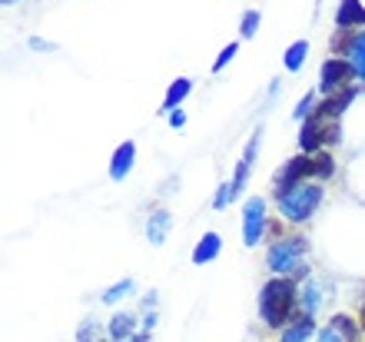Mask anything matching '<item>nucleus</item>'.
Here are the masks:
<instances>
[{
    "instance_id": "nucleus-1",
    "label": "nucleus",
    "mask_w": 365,
    "mask_h": 342,
    "mask_svg": "<svg viewBox=\"0 0 365 342\" xmlns=\"http://www.w3.org/2000/svg\"><path fill=\"white\" fill-rule=\"evenodd\" d=\"M296 299H299V289H296V279H286V276H276L269 283L262 286L259 293V316L262 323L272 326V329H286L296 316Z\"/></svg>"
},
{
    "instance_id": "nucleus-2",
    "label": "nucleus",
    "mask_w": 365,
    "mask_h": 342,
    "mask_svg": "<svg viewBox=\"0 0 365 342\" xmlns=\"http://www.w3.org/2000/svg\"><path fill=\"white\" fill-rule=\"evenodd\" d=\"M309 253V243L302 236H286L272 243L269 253H266V263L276 276H286V273H296V276H306V266H302V259Z\"/></svg>"
},
{
    "instance_id": "nucleus-3",
    "label": "nucleus",
    "mask_w": 365,
    "mask_h": 342,
    "mask_svg": "<svg viewBox=\"0 0 365 342\" xmlns=\"http://www.w3.org/2000/svg\"><path fill=\"white\" fill-rule=\"evenodd\" d=\"M319 203H322V186H316V183H299L296 190H289L286 196H279V209H282V216H286L289 223L309 219L319 209Z\"/></svg>"
},
{
    "instance_id": "nucleus-4",
    "label": "nucleus",
    "mask_w": 365,
    "mask_h": 342,
    "mask_svg": "<svg viewBox=\"0 0 365 342\" xmlns=\"http://www.w3.org/2000/svg\"><path fill=\"white\" fill-rule=\"evenodd\" d=\"M306 176H312V156L299 153V156L286 160V166L276 173V180H272V190H276V196H286L289 190H296L299 183H306Z\"/></svg>"
},
{
    "instance_id": "nucleus-5",
    "label": "nucleus",
    "mask_w": 365,
    "mask_h": 342,
    "mask_svg": "<svg viewBox=\"0 0 365 342\" xmlns=\"http://www.w3.org/2000/svg\"><path fill=\"white\" fill-rule=\"evenodd\" d=\"M356 76V67H352V60H342V57H332L322 64L319 70V86H322V94L332 96L339 94L342 86H349V80Z\"/></svg>"
},
{
    "instance_id": "nucleus-6",
    "label": "nucleus",
    "mask_w": 365,
    "mask_h": 342,
    "mask_svg": "<svg viewBox=\"0 0 365 342\" xmlns=\"http://www.w3.org/2000/svg\"><path fill=\"white\" fill-rule=\"evenodd\" d=\"M262 233H266V203L259 196H250L242 206V243L246 246H259Z\"/></svg>"
},
{
    "instance_id": "nucleus-7",
    "label": "nucleus",
    "mask_w": 365,
    "mask_h": 342,
    "mask_svg": "<svg viewBox=\"0 0 365 342\" xmlns=\"http://www.w3.org/2000/svg\"><path fill=\"white\" fill-rule=\"evenodd\" d=\"M326 126H329V116H322V114L309 116L306 124H302V134H299L302 153H319V146L326 143Z\"/></svg>"
},
{
    "instance_id": "nucleus-8",
    "label": "nucleus",
    "mask_w": 365,
    "mask_h": 342,
    "mask_svg": "<svg viewBox=\"0 0 365 342\" xmlns=\"http://www.w3.org/2000/svg\"><path fill=\"white\" fill-rule=\"evenodd\" d=\"M336 27H339V30L365 27V7H362V0H342V4H339Z\"/></svg>"
},
{
    "instance_id": "nucleus-9",
    "label": "nucleus",
    "mask_w": 365,
    "mask_h": 342,
    "mask_svg": "<svg viewBox=\"0 0 365 342\" xmlns=\"http://www.w3.org/2000/svg\"><path fill=\"white\" fill-rule=\"evenodd\" d=\"M133 160H136V143L133 140L120 143L113 153V160H110V180H123L126 173L133 170Z\"/></svg>"
},
{
    "instance_id": "nucleus-10",
    "label": "nucleus",
    "mask_w": 365,
    "mask_h": 342,
    "mask_svg": "<svg viewBox=\"0 0 365 342\" xmlns=\"http://www.w3.org/2000/svg\"><path fill=\"white\" fill-rule=\"evenodd\" d=\"M170 226H173L170 209H153V213H150V219H146V239H150L153 246H163Z\"/></svg>"
},
{
    "instance_id": "nucleus-11",
    "label": "nucleus",
    "mask_w": 365,
    "mask_h": 342,
    "mask_svg": "<svg viewBox=\"0 0 365 342\" xmlns=\"http://www.w3.org/2000/svg\"><path fill=\"white\" fill-rule=\"evenodd\" d=\"M312 333H316L312 316H309V313H296V316H292V323L282 329V342H306Z\"/></svg>"
},
{
    "instance_id": "nucleus-12",
    "label": "nucleus",
    "mask_w": 365,
    "mask_h": 342,
    "mask_svg": "<svg viewBox=\"0 0 365 342\" xmlns=\"http://www.w3.org/2000/svg\"><path fill=\"white\" fill-rule=\"evenodd\" d=\"M220 249H222L220 233H206V236L196 243V249H192V263H196V266H206V263H212V259L220 256Z\"/></svg>"
},
{
    "instance_id": "nucleus-13",
    "label": "nucleus",
    "mask_w": 365,
    "mask_h": 342,
    "mask_svg": "<svg viewBox=\"0 0 365 342\" xmlns=\"http://www.w3.org/2000/svg\"><path fill=\"white\" fill-rule=\"evenodd\" d=\"M352 96H356V90H352V86H342L339 94H332V96H326V100H322L319 114H322V116H332V120H336L339 114H346V106L352 104Z\"/></svg>"
},
{
    "instance_id": "nucleus-14",
    "label": "nucleus",
    "mask_w": 365,
    "mask_h": 342,
    "mask_svg": "<svg viewBox=\"0 0 365 342\" xmlns=\"http://www.w3.org/2000/svg\"><path fill=\"white\" fill-rule=\"evenodd\" d=\"M192 90V80H186V76H180V80H173L170 84V90H166L163 96V114H173V110H180V104L190 96Z\"/></svg>"
},
{
    "instance_id": "nucleus-15",
    "label": "nucleus",
    "mask_w": 365,
    "mask_h": 342,
    "mask_svg": "<svg viewBox=\"0 0 365 342\" xmlns=\"http://www.w3.org/2000/svg\"><path fill=\"white\" fill-rule=\"evenodd\" d=\"M306 54H309V44H306V40H296V44L286 50V70H289V74L302 70V64H306Z\"/></svg>"
},
{
    "instance_id": "nucleus-16",
    "label": "nucleus",
    "mask_w": 365,
    "mask_h": 342,
    "mask_svg": "<svg viewBox=\"0 0 365 342\" xmlns=\"http://www.w3.org/2000/svg\"><path fill=\"white\" fill-rule=\"evenodd\" d=\"M332 173H336V160H332V153L319 150L316 156H312V176H316V180H329Z\"/></svg>"
},
{
    "instance_id": "nucleus-17",
    "label": "nucleus",
    "mask_w": 365,
    "mask_h": 342,
    "mask_svg": "<svg viewBox=\"0 0 365 342\" xmlns=\"http://www.w3.org/2000/svg\"><path fill=\"white\" fill-rule=\"evenodd\" d=\"M106 333L113 336V339H126V336L133 333V316H130V313H116L113 319H110V326H106Z\"/></svg>"
},
{
    "instance_id": "nucleus-18",
    "label": "nucleus",
    "mask_w": 365,
    "mask_h": 342,
    "mask_svg": "<svg viewBox=\"0 0 365 342\" xmlns=\"http://www.w3.org/2000/svg\"><path fill=\"white\" fill-rule=\"evenodd\" d=\"M349 60H352L359 80H365V30L356 34V44H352V50H349Z\"/></svg>"
},
{
    "instance_id": "nucleus-19",
    "label": "nucleus",
    "mask_w": 365,
    "mask_h": 342,
    "mask_svg": "<svg viewBox=\"0 0 365 342\" xmlns=\"http://www.w3.org/2000/svg\"><path fill=\"white\" fill-rule=\"evenodd\" d=\"M332 329H336L346 342H359V329H356V323H352L349 316H332Z\"/></svg>"
},
{
    "instance_id": "nucleus-20",
    "label": "nucleus",
    "mask_w": 365,
    "mask_h": 342,
    "mask_svg": "<svg viewBox=\"0 0 365 342\" xmlns=\"http://www.w3.org/2000/svg\"><path fill=\"white\" fill-rule=\"evenodd\" d=\"M256 30H259V10H246L240 20V34L250 40V37H256Z\"/></svg>"
},
{
    "instance_id": "nucleus-21",
    "label": "nucleus",
    "mask_w": 365,
    "mask_h": 342,
    "mask_svg": "<svg viewBox=\"0 0 365 342\" xmlns=\"http://www.w3.org/2000/svg\"><path fill=\"white\" fill-rule=\"evenodd\" d=\"M316 306H319V283H316V279H309L306 289H302V309L312 316V313H316Z\"/></svg>"
},
{
    "instance_id": "nucleus-22",
    "label": "nucleus",
    "mask_w": 365,
    "mask_h": 342,
    "mask_svg": "<svg viewBox=\"0 0 365 342\" xmlns=\"http://www.w3.org/2000/svg\"><path fill=\"white\" fill-rule=\"evenodd\" d=\"M77 342H103V329L90 319V323L80 326V333H77Z\"/></svg>"
},
{
    "instance_id": "nucleus-23",
    "label": "nucleus",
    "mask_w": 365,
    "mask_h": 342,
    "mask_svg": "<svg viewBox=\"0 0 365 342\" xmlns=\"http://www.w3.org/2000/svg\"><path fill=\"white\" fill-rule=\"evenodd\" d=\"M133 289V279H123V283H116V286H110L103 293V303H116V299H123L126 293Z\"/></svg>"
},
{
    "instance_id": "nucleus-24",
    "label": "nucleus",
    "mask_w": 365,
    "mask_h": 342,
    "mask_svg": "<svg viewBox=\"0 0 365 342\" xmlns=\"http://www.w3.org/2000/svg\"><path fill=\"white\" fill-rule=\"evenodd\" d=\"M232 200V183H222L220 190H216V196H212V209H226Z\"/></svg>"
},
{
    "instance_id": "nucleus-25",
    "label": "nucleus",
    "mask_w": 365,
    "mask_h": 342,
    "mask_svg": "<svg viewBox=\"0 0 365 342\" xmlns=\"http://www.w3.org/2000/svg\"><path fill=\"white\" fill-rule=\"evenodd\" d=\"M236 50H240V44H230V47H222V54L216 57V64H212V74H222V67H226V64L236 57Z\"/></svg>"
},
{
    "instance_id": "nucleus-26",
    "label": "nucleus",
    "mask_w": 365,
    "mask_h": 342,
    "mask_svg": "<svg viewBox=\"0 0 365 342\" xmlns=\"http://www.w3.org/2000/svg\"><path fill=\"white\" fill-rule=\"evenodd\" d=\"M309 110H312V96H302V104L296 106V120H302V116L309 120Z\"/></svg>"
},
{
    "instance_id": "nucleus-27",
    "label": "nucleus",
    "mask_w": 365,
    "mask_h": 342,
    "mask_svg": "<svg viewBox=\"0 0 365 342\" xmlns=\"http://www.w3.org/2000/svg\"><path fill=\"white\" fill-rule=\"evenodd\" d=\"M319 342H346V339H342V336L329 326V329H322V333H319Z\"/></svg>"
},
{
    "instance_id": "nucleus-28",
    "label": "nucleus",
    "mask_w": 365,
    "mask_h": 342,
    "mask_svg": "<svg viewBox=\"0 0 365 342\" xmlns=\"http://www.w3.org/2000/svg\"><path fill=\"white\" fill-rule=\"evenodd\" d=\"M170 124L182 126V124H186V114H182V110H173V114H170Z\"/></svg>"
},
{
    "instance_id": "nucleus-29",
    "label": "nucleus",
    "mask_w": 365,
    "mask_h": 342,
    "mask_svg": "<svg viewBox=\"0 0 365 342\" xmlns=\"http://www.w3.org/2000/svg\"><path fill=\"white\" fill-rule=\"evenodd\" d=\"M359 319H362V329H365V303H362V316H359Z\"/></svg>"
},
{
    "instance_id": "nucleus-30",
    "label": "nucleus",
    "mask_w": 365,
    "mask_h": 342,
    "mask_svg": "<svg viewBox=\"0 0 365 342\" xmlns=\"http://www.w3.org/2000/svg\"><path fill=\"white\" fill-rule=\"evenodd\" d=\"M0 4H7V7H10V4H20V0H0Z\"/></svg>"
},
{
    "instance_id": "nucleus-31",
    "label": "nucleus",
    "mask_w": 365,
    "mask_h": 342,
    "mask_svg": "<svg viewBox=\"0 0 365 342\" xmlns=\"http://www.w3.org/2000/svg\"><path fill=\"white\" fill-rule=\"evenodd\" d=\"M113 342H136V339H113Z\"/></svg>"
}]
</instances>
